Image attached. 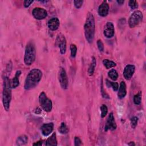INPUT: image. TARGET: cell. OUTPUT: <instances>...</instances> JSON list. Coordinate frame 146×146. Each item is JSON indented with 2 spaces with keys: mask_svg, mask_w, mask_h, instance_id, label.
Instances as JSON below:
<instances>
[{
  "mask_svg": "<svg viewBox=\"0 0 146 146\" xmlns=\"http://www.w3.org/2000/svg\"><path fill=\"white\" fill-rule=\"evenodd\" d=\"M40 130L43 136H48L54 130V123H48L43 124L41 126Z\"/></svg>",
  "mask_w": 146,
  "mask_h": 146,
  "instance_id": "14",
  "label": "cell"
},
{
  "mask_svg": "<svg viewBox=\"0 0 146 146\" xmlns=\"http://www.w3.org/2000/svg\"><path fill=\"white\" fill-rule=\"evenodd\" d=\"M71 51V56L72 58H75L77 52V47L75 44H71L70 46Z\"/></svg>",
  "mask_w": 146,
  "mask_h": 146,
  "instance_id": "26",
  "label": "cell"
},
{
  "mask_svg": "<svg viewBox=\"0 0 146 146\" xmlns=\"http://www.w3.org/2000/svg\"><path fill=\"white\" fill-rule=\"evenodd\" d=\"M128 5L132 10L136 9L138 8V6H139L138 2L136 1H134V0L129 1L128 3Z\"/></svg>",
  "mask_w": 146,
  "mask_h": 146,
  "instance_id": "28",
  "label": "cell"
},
{
  "mask_svg": "<svg viewBox=\"0 0 146 146\" xmlns=\"http://www.w3.org/2000/svg\"><path fill=\"white\" fill-rule=\"evenodd\" d=\"M11 87L10 80L7 76H5L2 92V102L5 110L8 111L10 109L11 100Z\"/></svg>",
  "mask_w": 146,
  "mask_h": 146,
  "instance_id": "3",
  "label": "cell"
},
{
  "mask_svg": "<svg viewBox=\"0 0 146 146\" xmlns=\"http://www.w3.org/2000/svg\"><path fill=\"white\" fill-rule=\"evenodd\" d=\"M42 144V140H39L35 143H33V145H41Z\"/></svg>",
  "mask_w": 146,
  "mask_h": 146,
  "instance_id": "35",
  "label": "cell"
},
{
  "mask_svg": "<svg viewBox=\"0 0 146 146\" xmlns=\"http://www.w3.org/2000/svg\"><path fill=\"white\" fill-rule=\"evenodd\" d=\"M57 140L56 137V133L54 132L46 141L45 145H57Z\"/></svg>",
  "mask_w": 146,
  "mask_h": 146,
  "instance_id": "18",
  "label": "cell"
},
{
  "mask_svg": "<svg viewBox=\"0 0 146 146\" xmlns=\"http://www.w3.org/2000/svg\"><path fill=\"white\" fill-rule=\"evenodd\" d=\"M84 35L87 41L89 43H91L94 39L95 32V18L92 13H87L86 22L84 25Z\"/></svg>",
  "mask_w": 146,
  "mask_h": 146,
  "instance_id": "2",
  "label": "cell"
},
{
  "mask_svg": "<svg viewBox=\"0 0 146 146\" xmlns=\"http://www.w3.org/2000/svg\"><path fill=\"white\" fill-rule=\"evenodd\" d=\"M109 11V5L106 1L102 2L98 8V14L101 17H106Z\"/></svg>",
  "mask_w": 146,
  "mask_h": 146,
  "instance_id": "13",
  "label": "cell"
},
{
  "mask_svg": "<svg viewBox=\"0 0 146 146\" xmlns=\"http://www.w3.org/2000/svg\"><path fill=\"white\" fill-rule=\"evenodd\" d=\"M117 127V125L115 120V117L113 114V112H111L108 117L107 118L105 127H104V131L107 132L108 131H113L116 129Z\"/></svg>",
  "mask_w": 146,
  "mask_h": 146,
  "instance_id": "9",
  "label": "cell"
},
{
  "mask_svg": "<svg viewBox=\"0 0 146 146\" xmlns=\"http://www.w3.org/2000/svg\"><path fill=\"white\" fill-rule=\"evenodd\" d=\"M143 15L140 10L135 11L129 17L128 25L130 28H133L139 25L143 21Z\"/></svg>",
  "mask_w": 146,
  "mask_h": 146,
  "instance_id": "6",
  "label": "cell"
},
{
  "mask_svg": "<svg viewBox=\"0 0 146 146\" xmlns=\"http://www.w3.org/2000/svg\"><path fill=\"white\" fill-rule=\"evenodd\" d=\"M133 102L136 105H139L141 102V92L140 91L133 96Z\"/></svg>",
  "mask_w": 146,
  "mask_h": 146,
  "instance_id": "25",
  "label": "cell"
},
{
  "mask_svg": "<svg viewBox=\"0 0 146 146\" xmlns=\"http://www.w3.org/2000/svg\"><path fill=\"white\" fill-rule=\"evenodd\" d=\"M43 74L41 70L38 68L31 70L25 79L24 88L26 90H31L37 86L40 81Z\"/></svg>",
  "mask_w": 146,
  "mask_h": 146,
  "instance_id": "1",
  "label": "cell"
},
{
  "mask_svg": "<svg viewBox=\"0 0 146 146\" xmlns=\"http://www.w3.org/2000/svg\"><path fill=\"white\" fill-rule=\"evenodd\" d=\"M119 90L117 92V96L119 99L124 98L127 94L126 90V84L124 81H121L120 83V86L119 87Z\"/></svg>",
  "mask_w": 146,
  "mask_h": 146,
  "instance_id": "16",
  "label": "cell"
},
{
  "mask_svg": "<svg viewBox=\"0 0 146 146\" xmlns=\"http://www.w3.org/2000/svg\"><path fill=\"white\" fill-rule=\"evenodd\" d=\"M36 50L33 42H29L26 46L24 56V62L26 66L31 65L35 60Z\"/></svg>",
  "mask_w": 146,
  "mask_h": 146,
  "instance_id": "4",
  "label": "cell"
},
{
  "mask_svg": "<svg viewBox=\"0 0 146 146\" xmlns=\"http://www.w3.org/2000/svg\"><path fill=\"white\" fill-rule=\"evenodd\" d=\"M34 2V1H28V0H26L24 1L23 2V5L25 6V7L27 8L28 7H29L30 6V5Z\"/></svg>",
  "mask_w": 146,
  "mask_h": 146,
  "instance_id": "34",
  "label": "cell"
},
{
  "mask_svg": "<svg viewBox=\"0 0 146 146\" xmlns=\"http://www.w3.org/2000/svg\"><path fill=\"white\" fill-rule=\"evenodd\" d=\"M135 70V66L133 64H127L124 69L123 76L124 78L128 80L132 77Z\"/></svg>",
  "mask_w": 146,
  "mask_h": 146,
  "instance_id": "12",
  "label": "cell"
},
{
  "mask_svg": "<svg viewBox=\"0 0 146 146\" xmlns=\"http://www.w3.org/2000/svg\"><path fill=\"white\" fill-rule=\"evenodd\" d=\"M58 131L62 134H66L68 132L69 129H68V128L67 127V126L66 125V123L64 122H62V123H61V124L58 128Z\"/></svg>",
  "mask_w": 146,
  "mask_h": 146,
  "instance_id": "24",
  "label": "cell"
},
{
  "mask_svg": "<svg viewBox=\"0 0 146 146\" xmlns=\"http://www.w3.org/2000/svg\"><path fill=\"white\" fill-rule=\"evenodd\" d=\"M41 110L38 107L37 108V109H36V110L35 111V113H36V114H39L40 112H41Z\"/></svg>",
  "mask_w": 146,
  "mask_h": 146,
  "instance_id": "36",
  "label": "cell"
},
{
  "mask_svg": "<svg viewBox=\"0 0 146 146\" xmlns=\"http://www.w3.org/2000/svg\"><path fill=\"white\" fill-rule=\"evenodd\" d=\"M55 45L59 47L61 54H64L66 53V39L62 34L59 33L57 35L55 40Z\"/></svg>",
  "mask_w": 146,
  "mask_h": 146,
  "instance_id": "8",
  "label": "cell"
},
{
  "mask_svg": "<svg viewBox=\"0 0 146 146\" xmlns=\"http://www.w3.org/2000/svg\"><path fill=\"white\" fill-rule=\"evenodd\" d=\"M82 144H83L80 139L78 136H75L74 137V145L75 146H79V145H82Z\"/></svg>",
  "mask_w": 146,
  "mask_h": 146,
  "instance_id": "32",
  "label": "cell"
},
{
  "mask_svg": "<svg viewBox=\"0 0 146 146\" xmlns=\"http://www.w3.org/2000/svg\"><path fill=\"white\" fill-rule=\"evenodd\" d=\"M97 46L100 52H103L104 51V44L100 39H98L97 40Z\"/></svg>",
  "mask_w": 146,
  "mask_h": 146,
  "instance_id": "31",
  "label": "cell"
},
{
  "mask_svg": "<svg viewBox=\"0 0 146 146\" xmlns=\"http://www.w3.org/2000/svg\"><path fill=\"white\" fill-rule=\"evenodd\" d=\"M100 91L102 93V95L104 98L106 99H110V96L106 92L105 90H104V87H103V81L102 79V82H101V88H100Z\"/></svg>",
  "mask_w": 146,
  "mask_h": 146,
  "instance_id": "30",
  "label": "cell"
},
{
  "mask_svg": "<svg viewBox=\"0 0 146 146\" xmlns=\"http://www.w3.org/2000/svg\"><path fill=\"white\" fill-rule=\"evenodd\" d=\"M74 6L76 9L80 8L83 3V1H74Z\"/></svg>",
  "mask_w": 146,
  "mask_h": 146,
  "instance_id": "33",
  "label": "cell"
},
{
  "mask_svg": "<svg viewBox=\"0 0 146 146\" xmlns=\"http://www.w3.org/2000/svg\"><path fill=\"white\" fill-rule=\"evenodd\" d=\"M106 85L108 87H112L114 91H116L119 88V84L117 82H111L108 79H106Z\"/></svg>",
  "mask_w": 146,
  "mask_h": 146,
  "instance_id": "23",
  "label": "cell"
},
{
  "mask_svg": "<svg viewBox=\"0 0 146 146\" xmlns=\"http://www.w3.org/2000/svg\"><path fill=\"white\" fill-rule=\"evenodd\" d=\"M128 145H135V143L133 141H131L130 143H128Z\"/></svg>",
  "mask_w": 146,
  "mask_h": 146,
  "instance_id": "38",
  "label": "cell"
},
{
  "mask_svg": "<svg viewBox=\"0 0 146 146\" xmlns=\"http://www.w3.org/2000/svg\"><path fill=\"white\" fill-rule=\"evenodd\" d=\"M138 117L136 116H133L131 119V126L132 128H135L137 123H138Z\"/></svg>",
  "mask_w": 146,
  "mask_h": 146,
  "instance_id": "29",
  "label": "cell"
},
{
  "mask_svg": "<svg viewBox=\"0 0 146 146\" xmlns=\"http://www.w3.org/2000/svg\"><path fill=\"white\" fill-rule=\"evenodd\" d=\"M96 65V59L94 56H92L91 63V64L89 66V68L88 69V74L89 76H92L94 74Z\"/></svg>",
  "mask_w": 146,
  "mask_h": 146,
  "instance_id": "20",
  "label": "cell"
},
{
  "mask_svg": "<svg viewBox=\"0 0 146 146\" xmlns=\"http://www.w3.org/2000/svg\"><path fill=\"white\" fill-rule=\"evenodd\" d=\"M103 64L104 66L107 68V69H110L111 68L114 67L116 66V64L115 62H114L112 60H110L107 59H105L103 60Z\"/></svg>",
  "mask_w": 146,
  "mask_h": 146,
  "instance_id": "21",
  "label": "cell"
},
{
  "mask_svg": "<svg viewBox=\"0 0 146 146\" xmlns=\"http://www.w3.org/2000/svg\"><path fill=\"white\" fill-rule=\"evenodd\" d=\"M124 1H123V0H117V3L119 4V5H123V3H124Z\"/></svg>",
  "mask_w": 146,
  "mask_h": 146,
  "instance_id": "37",
  "label": "cell"
},
{
  "mask_svg": "<svg viewBox=\"0 0 146 146\" xmlns=\"http://www.w3.org/2000/svg\"><path fill=\"white\" fill-rule=\"evenodd\" d=\"M28 141V137L25 135L19 136L16 140V144L17 145H23L26 144Z\"/></svg>",
  "mask_w": 146,
  "mask_h": 146,
  "instance_id": "19",
  "label": "cell"
},
{
  "mask_svg": "<svg viewBox=\"0 0 146 146\" xmlns=\"http://www.w3.org/2000/svg\"><path fill=\"white\" fill-rule=\"evenodd\" d=\"M58 79H59V82L60 83L61 87L64 90L67 89L68 87V77L65 70L62 67H60L59 68V74H58Z\"/></svg>",
  "mask_w": 146,
  "mask_h": 146,
  "instance_id": "7",
  "label": "cell"
},
{
  "mask_svg": "<svg viewBox=\"0 0 146 146\" xmlns=\"http://www.w3.org/2000/svg\"><path fill=\"white\" fill-rule=\"evenodd\" d=\"M60 25V21L58 18H52L47 22V27L51 31L56 30Z\"/></svg>",
  "mask_w": 146,
  "mask_h": 146,
  "instance_id": "15",
  "label": "cell"
},
{
  "mask_svg": "<svg viewBox=\"0 0 146 146\" xmlns=\"http://www.w3.org/2000/svg\"><path fill=\"white\" fill-rule=\"evenodd\" d=\"M21 74V71L20 70H17L15 72L14 77L11 80H10V84L12 88H15L17 87L19 84V78Z\"/></svg>",
  "mask_w": 146,
  "mask_h": 146,
  "instance_id": "17",
  "label": "cell"
},
{
  "mask_svg": "<svg viewBox=\"0 0 146 146\" xmlns=\"http://www.w3.org/2000/svg\"><path fill=\"white\" fill-rule=\"evenodd\" d=\"M39 102L41 108L46 112H50L52 108V103L51 100L47 98L44 92H42L39 96Z\"/></svg>",
  "mask_w": 146,
  "mask_h": 146,
  "instance_id": "5",
  "label": "cell"
},
{
  "mask_svg": "<svg viewBox=\"0 0 146 146\" xmlns=\"http://www.w3.org/2000/svg\"><path fill=\"white\" fill-rule=\"evenodd\" d=\"M103 34L107 38H111L115 34L114 25L111 22H108L104 26Z\"/></svg>",
  "mask_w": 146,
  "mask_h": 146,
  "instance_id": "11",
  "label": "cell"
},
{
  "mask_svg": "<svg viewBox=\"0 0 146 146\" xmlns=\"http://www.w3.org/2000/svg\"><path fill=\"white\" fill-rule=\"evenodd\" d=\"M108 76L112 80H116L118 78V73L115 69L110 70L108 72Z\"/></svg>",
  "mask_w": 146,
  "mask_h": 146,
  "instance_id": "22",
  "label": "cell"
},
{
  "mask_svg": "<svg viewBox=\"0 0 146 146\" xmlns=\"http://www.w3.org/2000/svg\"><path fill=\"white\" fill-rule=\"evenodd\" d=\"M101 111V117H104L108 113V108L106 104H102L100 107Z\"/></svg>",
  "mask_w": 146,
  "mask_h": 146,
  "instance_id": "27",
  "label": "cell"
},
{
  "mask_svg": "<svg viewBox=\"0 0 146 146\" xmlns=\"http://www.w3.org/2000/svg\"><path fill=\"white\" fill-rule=\"evenodd\" d=\"M32 14L36 19L41 20L44 19L47 16V12L45 9L38 7L33 10Z\"/></svg>",
  "mask_w": 146,
  "mask_h": 146,
  "instance_id": "10",
  "label": "cell"
},
{
  "mask_svg": "<svg viewBox=\"0 0 146 146\" xmlns=\"http://www.w3.org/2000/svg\"><path fill=\"white\" fill-rule=\"evenodd\" d=\"M41 3H46L48 2V1H40Z\"/></svg>",
  "mask_w": 146,
  "mask_h": 146,
  "instance_id": "39",
  "label": "cell"
}]
</instances>
